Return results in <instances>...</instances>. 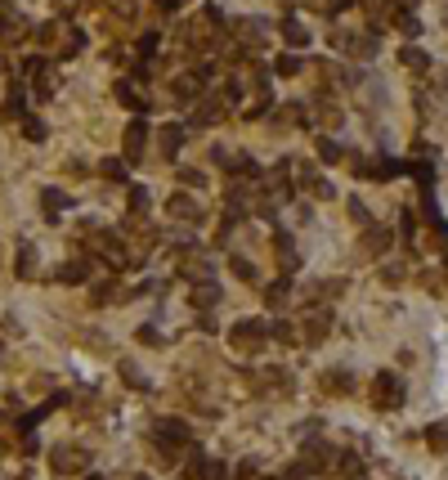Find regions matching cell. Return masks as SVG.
<instances>
[{"label": "cell", "mask_w": 448, "mask_h": 480, "mask_svg": "<svg viewBox=\"0 0 448 480\" xmlns=\"http://www.w3.org/2000/svg\"><path fill=\"white\" fill-rule=\"evenodd\" d=\"M229 341H233V350H260L265 341H269V323L265 319H242V323H233V332H229Z\"/></svg>", "instance_id": "6da1fadb"}, {"label": "cell", "mask_w": 448, "mask_h": 480, "mask_svg": "<svg viewBox=\"0 0 448 480\" xmlns=\"http://www.w3.org/2000/svg\"><path fill=\"white\" fill-rule=\"evenodd\" d=\"M373 404L377 409H399L404 404V382L395 373H377L373 377Z\"/></svg>", "instance_id": "7a4b0ae2"}, {"label": "cell", "mask_w": 448, "mask_h": 480, "mask_svg": "<svg viewBox=\"0 0 448 480\" xmlns=\"http://www.w3.org/2000/svg\"><path fill=\"white\" fill-rule=\"evenodd\" d=\"M152 440L161 445V454H175V445L184 449V440H188V427L179 418H161L157 427H152Z\"/></svg>", "instance_id": "3957f363"}, {"label": "cell", "mask_w": 448, "mask_h": 480, "mask_svg": "<svg viewBox=\"0 0 448 480\" xmlns=\"http://www.w3.org/2000/svg\"><path fill=\"white\" fill-rule=\"evenodd\" d=\"M50 467L59 476H68V472H85V467H90V449H68V445H59L50 454Z\"/></svg>", "instance_id": "277c9868"}, {"label": "cell", "mask_w": 448, "mask_h": 480, "mask_svg": "<svg viewBox=\"0 0 448 480\" xmlns=\"http://www.w3.org/2000/svg\"><path fill=\"white\" fill-rule=\"evenodd\" d=\"M337 45L350 54V59H377V36L373 32H350V36H337Z\"/></svg>", "instance_id": "5b68a950"}, {"label": "cell", "mask_w": 448, "mask_h": 480, "mask_svg": "<svg viewBox=\"0 0 448 480\" xmlns=\"http://www.w3.org/2000/svg\"><path fill=\"white\" fill-rule=\"evenodd\" d=\"M144 144H148V126L144 121H130L126 126V162H139V157H144Z\"/></svg>", "instance_id": "8992f818"}, {"label": "cell", "mask_w": 448, "mask_h": 480, "mask_svg": "<svg viewBox=\"0 0 448 480\" xmlns=\"http://www.w3.org/2000/svg\"><path fill=\"white\" fill-rule=\"evenodd\" d=\"M166 211L175 215V220H188V224H197V220H202V206H197L193 197H184V193H175V197H170V202H166Z\"/></svg>", "instance_id": "52a82bcc"}, {"label": "cell", "mask_w": 448, "mask_h": 480, "mask_svg": "<svg viewBox=\"0 0 448 480\" xmlns=\"http://www.w3.org/2000/svg\"><path fill=\"white\" fill-rule=\"evenodd\" d=\"M220 117H224L220 99H197V103H193V126H215Z\"/></svg>", "instance_id": "ba28073f"}, {"label": "cell", "mask_w": 448, "mask_h": 480, "mask_svg": "<svg viewBox=\"0 0 448 480\" xmlns=\"http://www.w3.org/2000/svg\"><path fill=\"white\" fill-rule=\"evenodd\" d=\"M197 95H202V77H197V72L175 77V99H179V103H197Z\"/></svg>", "instance_id": "9c48e42d"}, {"label": "cell", "mask_w": 448, "mask_h": 480, "mask_svg": "<svg viewBox=\"0 0 448 480\" xmlns=\"http://www.w3.org/2000/svg\"><path fill=\"white\" fill-rule=\"evenodd\" d=\"M319 386H323V391H332V395H350V391H355V377H350L346 368H332V373H323V377H319Z\"/></svg>", "instance_id": "30bf717a"}, {"label": "cell", "mask_w": 448, "mask_h": 480, "mask_svg": "<svg viewBox=\"0 0 448 480\" xmlns=\"http://www.w3.org/2000/svg\"><path fill=\"white\" fill-rule=\"evenodd\" d=\"M328 332H332V314L328 310H314V314L305 319V341H323Z\"/></svg>", "instance_id": "8fae6325"}, {"label": "cell", "mask_w": 448, "mask_h": 480, "mask_svg": "<svg viewBox=\"0 0 448 480\" xmlns=\"http://www.w3.org/2000/svg\"><path fill=\"white\" fill-rule=\"evenodd\" d=\"M193 305H197V310L220 305V283H215V278H206V283H193Z\"/></svg>", "instance_id": "7c38bea8"}, {"label": "cell", "mask_w": 448, "mask_h": 480, "mask_svg": "<svg viewBox=\"0 0 448 480\" xmlns=\"http://www.w3.org/2000/svg\"><path fill=\"white\" fill-rule=\"evenodd\" d=\"M161 157H175L179 153V144H184V130H179V121H170V126H161Z\"/></svg>", "instance_id": "4fadbf2b"}, {"label": "cell", "mask_w": 448, "mask_h": 480, "mask_svg": "<svg viewBox=\"0 0 448 480\" xmlns=\"http://www.w3.org/2000/svg\"><path fill=\"white\" fill-rule=\"evenodd\" d=\"M68 202H72V197L63 193V189H41V206H45V215H50V220H59Z\"/></svg>", "instance_id": "5bb4252c"}, {"label": "cell", "mask_w": 448, "mask_h": 480, "mask_svg": "<svg viewBox=\"0 0 448 480\" xmlns=\"http://www.w3.org/2000/svg\"><path fill=\"white\" fill-rule=\"evenodd\" d=\"M301 184H305V189H310L314 197H323V202L332 197V184H328V180H319V171H314V166H301Z\"/></svg>", "instance_id": "9a60e30c"}, {"label": "cell", "mask_w": 448, "mask_h": 480, "mask_svg": "<svg viewBox=\"0 0 448 480\" xmlns=\"http://www.w3.org/2000/svg\"><path fill=\"white\" fill-rule=\"evenodd\" d=\"M260 386H265V391H278V395H292V377H287V368H265Z\"/></svg>", "instance_id": "2e32d148"}, {"label": "cell", "mask_w": 448, "mask_h": 480, "mask_svg": "<svg viewBox=\"0 0 448 480\" xmlns=\"http://www.w3.org/2000/svg\"><path fill=\"white\" fill-rule=\"evenodd\" d=\"M18 278H36V247L18 242Z\"/></svg>", "instance_id": "e0dca14e"}, {"label": "cell", "mask_w": 448, "mask_h": 480, "mask_svg": "<svg viewBox=\"0 0 448 480\" xmlns=\"http://www.w3.org/2000/svg\"><path fill=\"white\" fill-rule=\"evenodd\" d=\"M90 278V265L85 260H68V265L59 269V283H85Z\"/></svg>", "instance_id": "ac0fdd59"}, {"label": "cell", "mask_w": 448, "mask_h": 480, "mask_svg": "<svg viewBox=\"0 0 448 480\" xmlns=\"http://www.w3.org/2000/svg\"><path fill=\"white\" fill-rule=\"evenodd\" d=\"M426 445H431L435 454H448V422H435V427H426Z\"/></svg>", "instance_id": "d6986e66"}, {"label": "cell", "mask_w": 448, "mask_h": 480, "mask_svg": "<svg viewBox=\"0 0 448 480\" xmlns=\"http://www.w3.org/2000/svg\"><path fill=\"white\" fill-rule=\"evenodd\" d=\"M121 382H126L130 391H148V377H144V373H139L130 359H121Z\"/></svg>", "instance_id": "ffe728a7"}, {"label": "cell", "mask_w": 448, "mask_h": 480, "mask_svg": "<svg viewBox=\"0 0 448 480\" xmlns=\"http://www.w3.org/2000/svg\"><path fill=\"white\" fill-rule=\"evenodd\" d=\"M117 99L126 103V108H144V95L135 90V81H117Z\"/></svg>", "instance_id": "44dd1931"}, {"label": "cell", "mask_w": 448, "mask_h": 480, "mask_svg": "<svg viewBox=\"0 0 448 480\" xmlns=\"http://www.w3.org/2000/svg\"><path fill=\"white\" fill-rule=\"evenodd\" d=\"M18 14H14V5H5V0H0V36H14L18 32Z\"/></svg>", "instance_id": "7402d4cb"}, {"label": "cell", "mask_w": 448, "mask_h": 480, "mask_svg": "<svg viewBox=\"0 0 448 480\" xmlns=\"http://www.w3.org/2000/svg\"><path fill=\"white\" fill-rule=\"evenodd\" d=\"M283 36H287L292 45H310V32H305L296 18H283Z\"/></svg>", "instance_id": "603a6c76"}, {"label": "cell", "mask_w": 448, "mask_h": 480, "mask_svg": "<svg viewBox=\"0 0 448 480\" xmlns=\"http://www.w3.org/2000/svg\"><path fill=\"white\" fill-rule=\"evenodd\" d=\"M399 59H404V68H413V72H426V68H431V59H426L422 50H413V45H408V50L399 54Z\"/></svg>", "instance_id": "cb8c5ba5"}, {"label": "cell", "mask_w": 448, "mask_h": 480, "mask_svg": "<svg viewBox=\"0 0 448 480\" xmlns=\"http://www.w3.org/2000/svg\"><path fill=\"white\" fill-rule=\"evenodd\" d=\"M386 242H390V233L381 229V224H373V229H368V238H364V247H368V251H386Z\"/></svg>", "instance_id": "d4e9b609"}, {"label": "cell", "mask_w": 448, "mask_h": 480, "mask_svg": "<svg viewBox=\"0 0 448 480\" xmlns=\"http://www.w3.org/2000/svg\"><path fill=\"white\" fill-rule=\"evenodd\" d=\"M395 23L404 27V36H417V32H422V23H417V18L408 14V9H395Z\"/></svg>", "instance_id": "484cf974"}, {"label": "cell", "mask_w": 448, "mask_h": 480, "mask_svg": "<svg viewBox=\"0 0 448 480\" xmlns=\"http://www.w3.org/2000/svg\"><path fill=\"white\" fill-rule=\"evenodd\" d=\"M5 117H23V90H9V99H5Z\"/></svg>", "instance_id": "4316f807"}, {"label": "cell", "mask_w": 448, "mask_h": 480, "mask_svg": "<svg viewBox=\"0 0 448 480\" xmlns=\"http://www.w3.org/2000/svg\"><path fill=\"white\" fill-rule=\"evenodd\" d=\"M319 157L323 162H341V144L337 139H319Z\"/></svg>", "instance_id": "83f0119b"}, {"label": "cell", "mask_w": 448, "mask_h": 480, "mask_svg": "<svg viewBox=\"0 0 448 480\" xmlns=\"http://www.w3.org/2000/svg\"><path fill=\"white\" fill-rule=\"evenodd\" d=\"M233 274H238V278H247V283H256V265H247L242 256H233Z\"/></svg>", "instance_id": "f1b7e54d"}, {"label": "cell", "mask_w": 448, "mask_h": 480, "mask_svg": "<svg viewBox=\"0 0 448 480\" xmlns=\"http://www.w3.org/2000/svg\"><path fill=\"white\" fill-rule=\"evenodd\" d=\"M269 305H274V310L287 305V283H274V287H269Z\"/></svg>", "instance_id": "f546056e"}, {"label": "cell", "mask_w": 448, "mask_h": 480, "mask_svg": "<svg viewBox=\"0 0 448 480\" xmlns=\"http://www.w3.org/2000/svg\"><path fill=\"white\" fill-rule=\"evenodd\" d=\"M148 206H152V202H148L144 189H130V211H148Z\"/></svg>", "instance_id": "4dcf8cb0"}, {"label": "cell", "mask_w": 448, "mask_h": 480, "mask_svg": "<svg viewBox=\"0 0 448 480\" xmlns=\"http://www.w3.org/2000/svg\"><path fill=\"white\" fill-rule=\"evenodd\" d=\"M296 68H301V59H296V54H283V59H278V72H283V77H292Z\"/></svg>", "instance_id": "1f68e13d"}, {"label": "cell", "mask_w": 448, "mask_h": 480, "mask_svg": "<svg viewBox=\"0 0 448 480\" xmlns=\"http://www.w3.org/2000/svg\"><path fill=\"white\" fill-rule=\"evenodd\" d=\"M283 117L296 121V126H305V108H301V103H287V108H283Z\"/></svg>", "instance_id": "d6a6232c"}, {"label": "cell", "mask_w": 448, "mask_h": 480, "mask_svg": "<svg viewBox=\"0 0 448 480\" xmlns=\"http://www.w3.org/2000/svg\"><path fill=\"white\" fill-rule=\"evenodd\" d=\"M381 283H404V269H399V265H386V269H381Z\"/></svg>", "instance_id": "836d02e7"}, {"label": "cell", "mask_w": 448, "mask_h": 480, "mask_svg": "<svg viewBox=\"0 0 448 480\" xmlns=\"http://www.w3.org/2000/svg\"><path fill=\"white\" fill-rule=\"evenodd\" d=\"M202 476H206V480H224V463H206Z\"/></svg>", "instance_id": "e575fe53"}, {"label": "cell", "mask_w": 448, "mask_h": 480, "mask_svg": "<svg viewBox=\"0 0 448 480\" xmlns=\"http://www.w3.org/2000/svg\"><path fill=\"white\" fill-rule=\"evenodd\" d=\"M103 175H108V180H121V175H126V166H121V162H103Z\"/></svg>", "instance_id": "d590c367"}, {"label": "cell", "mask_w": 448, "mask_h": 480, "mask_svg": "<svg viewBox=\"0 0 448 480\" xmlns=\"http://www.w3.org/2000/svg\"><path fill=\"white\" fill-rule=\"evenodd\" d=\"M179 180H184V184H202V171H193V166H184V171H179Z\"/></svg>", "instance_id": "8d00e7d4"}, {"label": "cell", "mask_w": 448, "mask_h": 480, "mask_svg": "<svg viewBox=\"0 0 448 480\" xmlns=\"http://www.w3.org/2000/svg\"><path fill=\"white\" fill-rule=\"evenodd\" d=\"M139 341H148V346H161V337H157V328H139Z\"/></svg>", "instance_id": "74e56055"}, {"label": "cell", "mask_w": 448, "mask_h": 480, "mask_svg": "<svg viewBox=\"0 0 448 480\" xmlns=\"http://www.w3.org/2000/svg\"><path fill=\"white\" fill-rule=\"evenodd\" d=\"M23 130H27V139H45V126H41V121H27Z\"/></svg>", "instance_id": "f35d334b"}, {"label": "cell", "mask_w": 448, "mask_h": 480, "mask_svg": "<svg viewBox=\"0 0 448 480\" xmlns=\"http://www.w3.org/2000/svg\"><path fill=\"white\" fill-rule=\"evenodd\" d=\"M350 5V0H332V9H346Z\"/></svg>", "instance_id": "ab89813d"}, {"label": "cell", "mask_w": 448, "mask_h": 480, "mask_svg": "<svg viewBox=\"0 0 448 480\" xmlns=\"http://www.w3.org/2000/svg\"><path fill=\"white\" fill-rule=\"evenodd\" d=\"M85 480H103V476H85Z\"/></svg>", "instance_id": "60d3db41"}, {"label": "cell", "mask_w": 448, "mask_h": 480, "mask_svg": "<svg viewBox=\"0 0 448 480\" xmlns=\"http://www.w3.org/2000/svg\"><path fill=\"white\" fill-rule=\"evenodd\" d=\"M59 5H72V0H59Z\"/></svg>", "instance_id": "b9f144b4"}, {"label": "cell", "mask_w": 448, "mask_h": 480, "mask_svg": "<svg viewBox=\"0 0 448 480\" xmlns=\"http://www.w3.org/2000/svg\"><path fill=\"white\" fill-rule=\"evenodd\" d=\"M135 480H148V476H135Z\"/></svg>", "instance_id": "7bdbcfd3"}]
</instances>
